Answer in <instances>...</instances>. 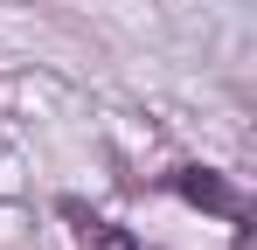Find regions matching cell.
I'll list each match as a JSON object with an SVG mask.
<instances>
[{
    "label": "cell",
    "mask_w": 257,
    "mask_h": 250,
    "mask_svg": "<svg viewBox=\"0 0 257 250\" xmlns=\"http://www.w3.org/2000/svg\"><path fill=\"white\" fill-rule=\"evenodd\" d=\"M70 215H77V229H84V250H146L132 229L104 222V215H84V208H70Z\"/></svg>",
    "instance_id": "2"
},
{
    "label": "cell",
    "mask_w": 257,
    "mask_h": 250,
    "mask_svg": "<svg viewBox=\"0 0 257 250\" xmlns=\"http://www.w3.org/2000/svg\"><path fill=\"white\" fill-rule=\"evenodd\" d=\"M174 195H188V202H202V208H215V215H229V222H243V202L215 181L209 167H181L174 174Z\"/></svg>",
    "instance_id": "1"
}]
</instances>
